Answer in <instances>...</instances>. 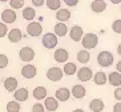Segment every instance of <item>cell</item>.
<instances>
[{"label": "cell", "mask_w": 121, "mask_h": 112, "mask_svg": "<svg viewBox=\"0 0 121 112\" xmlns=\"http://www.w3.org/2000/svg\"><path fill=\"white\" fill-rule=\"evenodd\" d=\"M114 62V56L112 52L109 51H101L99 55H97V63L99 65H101L103 68H107V67H110Z\"/></svg>", "instance_id": "6da1fadb"}, {"label": "cell", "mask_w": 121, "mask_h": 112, "mask_svg": "<svg viewBox=\"0 0 121 112\" xmlns=\"http://www.w3.org/2000/svg\"><path fill=\"white\" fill-rule=\"evenodd\" d=\"M81 43H82V47H84L85 51L93 49L99 44V37H97L96 33H85L81 39Z\"/></svg>", "instance_id": "7a4b0ae2"}, {"label": "cell", "mask_w": 121, "mask_h": 112, "mask_svg": "<svg viewBox=\"0 0 121 112\" xmlns=\"http://www.w3.org/2000/svg\"><path fill=\"white\" fill-rule=\"evenodd\" d=\"M43 45L47 48V49H53L57 45V43H59V40H57V36L55 35V33H45L43 36Z\"/></svg>", "instance_id": "3957f363"}, {"label": "cell", "mask_w": 121, "mask_h": 112, "mask_svg": "<svg viewBox=\"0 0 121 112\" xmlns=\"http://www.w3.org/2000/svg\"><path fill=\"white\" fill-rule=\"evenodd\" d=\"M16 19H17L16 11H13V9H11V8H7V9H4V11L1 12V20H3L1 23H4L5 25L15 23Z\"/></svg>", "instance_id": "277c9868"}, {"label": "cell", "mask_w": 121, "mask_h": 112, "mask_svg": "<svg viewBox=\"0 0 121 112\" xmlns=\"http://www.w3.org/2000/svg\"><path fill=\"white\" fill-rule=\"evenodd\" d=\"M19 58L22 59L23 62H27V64H29V62H32L35 59V51L31 47H23L19 51Z\"/></svg>", "instance_id": "5b68a950"}, {"label": "cell", "mask_w": 121, "mask_h": 112, "mask_svg": "<svg viewBox=\"0 0 121 112\" xmlns=\"http://www.w3.org/2000/svg\"><path fill=\"white\" fill-rule=\"evenodd\" d=\"M63 69L59 68V67H51L48 71H47V77L51 80V81H60L63 79Z\"/></svg>", "instance_id": "8992f818"}, {"label": "cell", "mask_w": 121, "mask_h": 112, "mask_svg": "<svg viewBox=\"0 0 121 112\" xmlns=\"http://www.w3.org/2000/svg\"><path fill=\"white\" fill-rule=\"evenodd\" d=\"M41 32H43V27H41L40 23L32 22V23H29V24L27 25V33H28L29 36H32V37L40 36Z\"/></svg>", "instance_id": "52a82bcc"}, {"label": "cell", "mask_w": 121, "mask_h": 112, "mask_svg": "<svg viewBox=\"0 0 121 112\" xmlns=\"http://www.w3.org/2000/svg\"><path fill=\"white\" fill-rule=\"evenodd\" d=\"M76 73H77V79L80 81H89L93 76V71L89 67H81Z\"/></svg>", "instance_id": "ba28073f"}, {"label": "cell", "mask_w": 121, "mask_h": 112, "mask_svg": "<svg viewBox=\"0 0 121 112\" xmlns=\"http://www.w3.org/2000/svg\"><path fill=\"white\" fill-rule=\"evenodd\" d=\"M37 73V69L33 64H25L22 68V75L25 79H33Z\"/></svg>", "instance_id": "9c48e42d"}, {"label": "cell", "mask_w": 121, "mask_h": 112, "mask_svg": "<svg viewBox=\"0 0 121 112\" xmlns=\"http://www.w3.org/2000/svg\"><path fill=\"white\" fill-rule=\"evenodd\" d=\"M68 58H69V54L64 48H59V49L55 51V54H53V59H55V62H57V63H67Z\"/></svg>", "instance_id": "30bf717a"}, {"label": "cell", "mask_w": 121, "mask_h": 112, "mask_svg": "<svg viewBox=\"0 0 121 112\" xmlns=\"http://www.w3.org/2000/svg\"><path fill=\"white\" fill-rule=\"evenodd\" d=\"M71 98V91L65 87H61V88H57L56 90V94H55V99L57 101H67L68 99Z\"/></svg>", "instance_id": "8fae6325"}, {"label": "cell", "mask_w": 121, "mask_h": 112, "mask_svg": "<svg viewBox=\"0 0 121 112\" xmlns=\"http://www.w3.org/2000/svg\"><path fill=\"white\" fill-rule=\"evenodd\" d=\"M69 36L73 41H80L84 36V29L80 27V25H73L69 31Z\"/></svg>", "instance_id": "7c38bea8"}, {"label": "cell", "mask_w": 121, "mask_h": 112, "mask_svg": "<svg viewBox=\"0 0 121 112\" xmlns=\"http://www.w3.org/2000/svg\"><path fill=\"white\" fill-rule=\"evenodd\" d=\"M28 96H29V92H28L27 88H17V90L13 92L15 101H17V103L27 101V100H28Z\"/></svg>", "instance_id": "4fadbf2b"}, {"label": "cell", "mask_w": 121, "mask_h": 112, "mask_svg": "<svg viewBox=\"0 0 121 112\" xmlns=\"http://www.w3.org/2000/svg\"><path fill=\"white\" fill-rule=\"evenodd\" d=\"M71 95L75 99H82V98H85L86 90H85V87H84V85H81V84H76V85H73V87H72Z\"/></svg>", "instance_id": "5bb4252c"}, {"label": "cell", "mask_w": 121, "mask_h": 112, "mask_svg": "<svg viewBox=\"0 0 121 112\" xmlns=\"http://www.w3.org/2000/svg\"><path fill=\"white\" fill-rule=\"evenodd\" d=\"M44 109H47L48 112H55L57 108H59V101L56 100L55 98H45L44 100Z\"/></svg>", "instance_id": "9a60e30c"}, {"label": "cell", "mask_w": 121, "mask_h": 112, "mask_svg": "<svg viewBox=\"0 0 121 112\" xmlns=\"http://www.w3.org/2000/svg\"><path fill=\"white\" fill-rule=\"evenodd\" d=\"M105 108V103L101 99H92L89 103V109L92 112H101Z\"/></svg>", "instance_id": "2e32d148"}, {"label": "cell", "mask_w": 121, "mask_h": 112, "mask_svg": "<svg viewBox=\"0 0 121 112\" xmlns=\"http://www.w3.org/2000/svg\"><path fill=\"white\" fill-rule=\"evenodd\" d=\"M17 79L16 77H7V79L4 80V88L8 91V92H15V91L17 90Z\"/></svg>", "instance_id": "e0dca14e"}, {"label": "cell", "mask_w": 121, "mask_h": 112, "mask_svg": "<svg viewBox=\"0 0 121 112\" xmlns=\"http://www.w3.org/2000/svg\"><path fill=\"white\" fill-rule=\"evenodd\" d=\"M91 9L96 13H100V12H104L107 9V1L104 0H95L91 3Z\"/></svg>", "instance_id": "ac0fdd59"}, {"label": "cell", "mask_w": 121, "mask_h": 112, "mask_svg": "<svg viewBox=\"0 0 121 112\" xmlns=\"http://www.w3.org/2000/svg\"><path fill=\"white\" fill-rule=\"evenodd\" d=\"M56 19L59 20V23H65L71 19V11L68 8H61L56 12Z\"/></svg>", "instance_id": "d6986e66"}, {"label": "cell", "mask_w": 121, "mask_h": 112, "mask_svg": "<svg viewBox=\"0 0 121 112\" xmlns=\"http://www.w3.org/2000/svg\"><path fill=\"white\" fill-rule=\"evenodd\" d=\"M23 37V33L19 28H13L11 31H8V40L11 43H19Z\"/></svg>", "instance_id": "ffe728a7"}, {"label": "cell", "mask_w": 121, "mask_h": 112, "mask_svg": "<svg viewBox=\"0 0 121 112\" xmlns=\"http://www.w3.org/2000/svg\"><path fill=\"white\" fill-rule=\"evenodd\" d=\"M107 77H108V83H109L110 85L117 87V88L121 85V75L118 72H110Z\"/></svg>", "instance_id": "44dd1931"}, {"label": "cell", "mask_w": 121, "mask_h": 112, "mask_svg": "<svg viewBox=\"0 0 121 112\" xmlns=\"http://www.w3.org/2000/svg\"><path fill=\"white\" fill-rule=\"evenodd\" d=\"M33 98L36 99L37 101H40V100H45V98H47V88L45 87H43V85H39V87H36L35 90H33Z\"/></svg>", "instance_id": "7402d4cb"}, {"label": "cell", "mask_w": 121, "mask_h": 112, "mask_svg": "<svg viewBox=\"0 0 121 112\" xmlns=\"http://www.w3.org/2000/svg\"><path fill=\"white\" fill-rule=\"evenodd\" d=\"M67 33H68V27H67L65 23H57V24L55 25V35H56L57 37L59 36L63 37V36H65Z\"/></svg>", "instance_id": "603a6c76"}, {"label": "cell", "mask_w": 121, "mask_h": 112, "mask_svg": "<svg viewBox=\"0 0 121 112\" xmlns=\"http://www.w3.org/2000/svg\"><path fill=\"white\" fill-rule=\"evenodd\" d=\"M93 81H95L96 85H104V84L108 81V77H107V75H105V72L100 71V72L95 73V76H93Z\"/></svg>", "instance_id": "cb8c5ba5"}, {"label": "cell", "mask_w": 121, "mask_h": 112, "mask_svg": "<svg viewBox=\"0 0 121 112\" xmlns=\"http://www.w3.org/2000/svg\"><path fill=\"white\" fill-rule=\"evenodd\" d=\"M36 16V11L33 7H25L23 8V19L24 20H27V22H31V20H33Z\"/></svg>", "instance_id": "d4e9b609"}, {"label": "cell", "mask_w": 121, "mask_h": 112, "mask_svg": "<svg viewBox=\"0 0 121 112\" xmlns=\"http://www.w3.org/2000/svg\"><path fill=\"white\" fill-rule=\"evenodd\" d=\"M76 72H77V67H76L75 63L68 62V63H65V64H64L63 73H65V75H68V76H72V75H75Z\"/></svg>", "instance_id": "484cf974"}, {"label": "cell", "mask_w": 121, "mask_h": 112, "mask_svg": "<svg viewBox=\"0 0 121 112\" xmlns=\"http://www.w3.org/2000/svg\"><path fill=\"white\" fill-rule=\"evenodd\" d=\"M89 60H91V54H89V51L81 49V51L77 52V62L82 63V64H86Z\"/></svg>", "instance_id": "4316f807"}, {"label": "cell", "mask_w": 121, "mask_h": 112, "mask_svg": "<svg viewBox=\"0 0 121 112\" xmlns=\"http://www.w3.org/2000/svg\"><path fill=\"white\" fill-rule=\"evenodd\" d=\"M45 4H47V7L49 8V9H52V11H59L61 7L60 0H47Z\"/></svg>", "instance_id": "83f0119b"}, {"label": "cell", "mask_w": 121, "mask_h": 112, "mask_svg": "<svg viewBox=\"0 0 121 112\" xmlns=\"http://www.w3.org/2000/svg\"><path fill=\"white\" fill-rule=\"evenodd\" d=\"M20 108H22V105L19 104L17 101H8L7 103V112H19L20 111Z\"/></svg>", "instance_id": "f1b7e54d"}, {"label": "cell", "mask_w": 121, "mask_h": 112, "mask_svg": "<svg viewBox=\"0 0 121 112\" xmlns=\"http://www.w3.org/2000/svg\"><path fill=\"white\" fill-rule=\"evenodd\" d=\"M9 5H11V9L16 11L19 8L24 7V0H9Z\"/></svg>", "instance_id": "f546056e"}, {"label": "cell", "mask_w": 121, "mask_h": 112, "mask_svg": "<svg viewBox=\"0 0 121 112\" xmlns=\"http://www.w3.org/2000/svg\"><path fill=\"white\" fill-rule=\"evenodd\" d=\"M8 63H9V59H8L7 55L0 54V69L5 68V67L8 65Z\"/></svg>", "instance_id": "4dcf8cb0"}, {"label": "cell", "mask_w": 121, "mask_h": 112, "mask_svg": "<svg viewBox=\"0 0 121 112\" xmlns=\"http://www.w3.org/2000/svg\"><path fill=\"white\" fill-rule=\"evenodd\" d=\"M112 29L116 33H121V19H117L112 23Z\"/></svg>", "instance_id": "1f68e13d"}, {"label": "cell", "mask_w": 121, "mask_h": 112, "mask_svg": "<svg viewBox=\"0 0 121 112\" xmlns=\"http://www.w3.org/2000/svg\"><path fill=\"white\" fill-rule=\"evenodd\" d=\"M31 112H45V109H44V105H43V104L36 103V104L32 105V109H31Z\"/></svg>", "instance_id": "d6a6232c"}, {"label": "cell", "mask_w": 121, "mask_h": 112, "mask_svg": "<svg viewBox=\"0 0 121 112\" xmlns=\"http://www.w3.org/2000/svg\"><path fill=\"white\" fill-rule=\"evenodd\" d=\"M8 33V27L4 23H0V37H4Z\"/></svg>", "instance_id": "836d02e7"}, {"label": "cell", "mask_w": 121, "mask_h": 112, "mask_svg": "<svg viewBox=\"0 0 121 112\" xmlns=\"http://www.w3.org/2000/svg\"><path fill=\"white\" fill-rule=\"evenodd\" d=\"M113 94H114V99H116V100H118V101L121 103V87L116 88Z\"/></svg>", "instance_id": "e575fe53"}, {"label": "cell", "mask_w": 121, "mask_h": 112, "mask_svg": "<svg viewBox=\"0 0 121 112\" xmlns=\"http://www.w3.org/2000/svg\"><path fill=\"white\" fill-rule=\"evenodd\" d=\"M65 4H67L68 7H75V5L78 4V1L77 0H65Z\"/></svg>", "instance_id": "d590c367"}, {"label": "cell", "mask_w": 121, "mask_h": 112, "mask_svg": "<svg viewBox=\"0 0 121 112\" xmlns=\"http://www.w3.org/2000/svg\"><path fill=\"white\" fill-rule=\"evenodd\" d=\"M44 3H45L44 0H32V4L35 5V7H41Z\"/></svg>", "instance_id": "8d00e7d4"}, {"label": "cell", "mask_w": 121, "mask_h": 112, "mask_svg": "<svg viewBox=\"0 0 121 112\" xmlns=\"http://www.w3.org/2000/svg\"><path fill=\"white\" fill-rule=\"evenodd\" d=\"M113 112H121V103L120 101L113 105Z\"/></svg>", "instance_id": "74e56055"}, {"label": "cell", "mask_w": 121, "mask_h": 112, "mask_svg": "<svg viewBox=\"0 0 121 112\" xmlns=\"http://www.w3.org/2000/svg\"><path fill=\"white\" fill-rule=\"evenodd\" d=\"M116 69H117L116 72H118V73H120V75H121V60H120V62L117 63V65H116Z\"/></svg>", "instance_id": "f35d334b"}, {"label": "cell", "mask_w": 121, "mask_h": 112, "mask_svg": "<svg viewBox=\"0 0 121 112\" xmlns=\"http://www.w3.org/2000/svg\"><path fill=\"white\" fill-rule=\"evenodd\" d=\"M117 52H118V55H121V44H118V47H117Z\"/></svg>", "instance_id": "ab89813d"}, {"label": "cell", "mask_w": 121, "mask_h": 112, "mask_svg": "<svg viewBox=\"0 0 121 112\" xmlns=\"http://www.w3.org/2000/svg\"><path fill=\"white\" fill-rule=\"evenodd\" d=\"M112 3L113 4H121V1L120 0H112Z\"/></svg>", "instance_id": "60d3db41"}, {"label": "cell", "mask_w": 121, "mask_h": 112, "mask_svg": "<svg viewBox=\"0 0 121 112\" xmlns=\"http://www.w3.org/2000/svg\"><path fill=\"white\" fill-rule=\"evenodd\" d=\"M73 112H85V111H82L81 108H77V109H73Z\"/></svg>", "instance_id": "b9f144b4"}, {"label": "cell", "mask_w": 121, "mask_h": 112, "mask_svg": "<svg viewBox=\"0 0 121 112\" xmlns=\"http://www.w3.org/2000/svg\"><path fill=\"white\" fill-rule=\"evenodd\" d=\"M120 9H121V4H120Z\"/></svg>", "instance_id": "7bdbcfd3"}]
</instances>
